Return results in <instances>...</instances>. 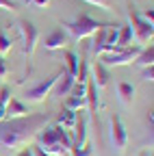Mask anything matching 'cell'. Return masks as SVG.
Listing matches in <instances>:
<instances>
[{"label": "cell", "instance_id": "1", "mask_svg": "<svg viewBox=\"0 0 154 156\" xmlns=\"http://www.w3.org/2000/svg\"><path fill=\"white\" fill-rule=\"evenodd\" d=\"M50 115L48 113H30L26 117H17V119H5L0 122V147L9 152L28 147L39 130L48 126Z\"/></svg>", "mask_w": 154, "mask_h": 156}, {"label": "cell", "instance_id": "2", "mask_svg": "<svg viewBox=\"0 0 154 156\" xmlns=\"http://www.w3.org/2000/svg\"><path fill=\"white\" fill-rule=\"evenodd\" d=\"M35 141H37V147L50 156H70L72 154V136L59 124L44 126Z\"/></svg>", "mask_w": 154, "mask_h": 156}, {"label": "cell", "instance_id": "3", "mask_svg": "<svg viewBox=\"0 0 154 156\" xmlns=\"http://www.w3.org/2000/svg\"><path fill=\"white\" fill-rule=\"evenodd\" d=\"M17 30H20L22 35V54H24V61H26V69H24V78L30 76L33 72V52H35V46H37V39H39V30H37V26L33 22H28V20H20L17 22Z\"/></svg>", "mask_w": 154, "mask_h": 156}, {"label": "cell", "instance_id": "4", "mask_svg": "<svg viewBox=\"0 0 154 156\" xmlns=\"http://www.w3.org/2000/svg\"><path fill=\"white\" fill-rule=\"evenodd\" d=\"M128 26H130V30H132V41H137L141 48L143 46H148V44H152V37H154V24H150V22H145V20L134 11V5L132 2H128Z\"/></svg>", "mask_w": 154, "mask_h": 156}, {"label": "cell", "instance_id": "5", "mask_svg": "<svg viewBox=\"0 0 154 156\" xmlns=\"http://www.w3.org/2000/svg\"><path fill=\"white\" fill-rule=\"evenodd\" d=\"M100 26H102V22L93 20V17L87 15V13H81L76 20H72V22H65V24H63V30H65L67 35H72L76 41H83V39L91 37Z\"/></svg>", "mask_w": 154, "mask_h": 156}, {"label": "cell", "instance_id": "6", "mask_svg": "<svg viewBox=\"0 0 154 156\" xmlns=\"http://www.w3.org/2000/svg\"><path fill=\"white\" fill-rule=\"evenodd\" d=\"M61 74H63V69H56L52 76H48V78H44V80H39L35 87H30V89H26V93H24V98L30 102V104H41L46 98L52 93V89H54V85H56V80L61 78Z\"/></svg>", "mask_w": 154, "mask_h": 156}, {"label": "cell", "instance_id": "7", "mask_svg": "<svg viewBox=\"0 0 154 156\" xmlns=\"http://www.w3.org/2000/svg\"><path fill=\"white\" fill-rule=\"evenodd\" d=\"M139 52H141V46H126V48H115L113 52H106V54H102V63H104L106 67L132 65Z\"/></svg>", "mask_w": 154, "mask_h": 156}, {"label": "cell", "instance_id": "8", "mask_svg": "<svg viewBox=\"0 0 154 156\" xmlns=\"http://www.w3.org/2000/svg\"><path fill=\"white\" fill-rule=\"evenodd\" d=\"M111 143L120 154H124L128 147V132H126V126H124L120 115L111 117Z\"/></svg>", "mask_w": 154, "mask_h": 156}, {"label": "cell", "instance_id": "9", "mask_svg": "<svg viewBox=\"0 0 154 156\" xmlns=\"http://www.w3.org/2000/svg\"><path fill=\"white\" fill-rule=\"evenodd\" d=\"M89 78L93 80V85H95V89H98V91L106 89V87H109V80H111L109 67H106L102 61H95V63H93V67H91V74H89Z\"/></svg>", "mask_w": 154, "mask_h": 156}, {"label": "cell", "instance_id": "10", "mask_svg": "<svg viewBox=\"0 0 154 156\" xmlns=\"http://www.w3.org/2000/svg\"><path fill=\"white\" fill-rule=\"evenodd\" d=\"M65 44H67V33H65L63 28H56V30H52V33L46 37L44 48L50 50V52H54V50H63Z\"/></svg>", "mask_w": 154, "mask_h": 156}, {"label": "cell", "instance_id": "11", "mask_svg": "<svg viewBox=\"0 0 154 156\" xmlns=\"http://www.w3.org/2000/svg\"><path fill=\"white\" fill-rule=\"evenodd\" d=\"M26 115H30L28 104H24L22 100H17V98H9V102H7V119H17V117H26Z\"/></svg>", "mask_w": 154, "mask_h": 156}, {"label": "cell", "instance_id": "12", "mask_svg": "<svg viewBox=\"0 0 154 156\" xmlns=\"http://www.w3.org/2000/svg\"><path fill=\"white\" fill-rule=\"evenodd\" d=\"M85 102H87V108H89V115L95 117V113H98L100 108V102H98V89H95L93 80L89 78L87 80V89H85Z\"/></svg>", "mask_w": 154, "mask_h": 156}, {"label": "cell", "instance_id": "13", "mask_svg": "<svg viewBox=\"0 0 154 156\" xmlns=\"http://www.w3.org/2000/svg\"><path fill=\"white\" fill-rule=\"evenodd\" d=\"M74 76H70L65 69H63V74H61V78L56 80V85H54V95H67L70 91H72V87H74Z\"/></svg>", "mask_w": 154, "mask_h": 156}, {"label": "cell", "instance_id": "14", "mask_svg": "<svg viewBox=\"0 0 154 156\" xmlns=\"http://www.w3.org/2000/svg\"><path fill=\"white\" fill-rule=\"evenodd\" d=\"M134 65H139L141 69H143V67L154 65V48H152V44L141 48V52L137 54V58H134Z\"/></svg>", "mask_w": 154, "mask_h": 156}, {"label": "cell", "instance_id": "15", "mask_svg": "<svg viewBox=\"0 0 154 156\" xmlns=\"http://www.w3.org/2000/svg\"><path fill=\"white\" fill-rule=\"evenodd\" d=\"M78 113H81V111H78ZM78 113H76V111H70V108H63V111L59 113V117H56V124L63 126L65 130H72V128L76 126V117H78Z\"/></svg>", "mask_w": 154, "mask_h": 156}, {"label": "cell", "instance_id": "16", "mask_svg": "<svg viewBox=\"0 0 154 156\" xmlns=\"http://www.w3.org/2000/svg\"><path fill=\"white\" fill-rule=\"evenodd\" d=\"M117 30H120V26H117V24H109V26H106L104 52H102V54H106V52H113V50H115V44H117ZM102 54H100V56H102Z\"/></svg>", "mask_w": 154, "mask_h": 156}, {"label": "cell", "instance_id": "17", "mask_svg": "<svg viewBox=\"0 0 154 156\" xmlns=\"http://www.w3.org/2000/svg\"><path fill=\"white\" fill-rule=\"evenodd\" d=\"M117 95H120V102L124 106H130L132 104V98H134V85L130 83H120L117 85Z\"/></svg>", "mask_w": 154, "mask_h": 156}, {"label": "cell", "instance_id": "18", "mask_svg": "<svg viewBox=\"0 0 154 156\" xmlns=\"http://www.w3.org/2000/svg\"><path fill=\"white\" fill-rule=\"evenodd\" d=\"M106 26H109V24H102L98 30L93 33V52H95V56H100V54L104 52V37H106Z\"/></svg>", "mask_w": 154, "mask_h": 156}, {"label": "cell", "instance_id": "19", "mask_svg": "<svg viewBox=\"0 0 154 156\" xmlns=\"http://www.w3.org/2000/svg\"><path fill=\"white\" fill-rule=\"evenodd\" d=\"M63 58H65V72L70 74V76H76V69H78V61H81V58H78V54H76L74 50H65L63 52Z\"/></svg>", "mask_w": 154, "mask_h": 156}, {"label": "cell", "instance_id": "20", "mask_svg": "<svg viewBox=\"0 0 154 156\" xmlns=\"http://www.w3.org/2000/svg\"><path fill=\"white\" fill-rule=\"evenodd\" d=\"M132 44V30L130 26H120L117 30V44H115V48H126Z\"/></svg>", "mask_w": 154, "mask_h": 156}, {"label": "cell", "instance_id": "21", "mask_svg": "<svg viewBox=\"0 0 154 156\" xmlns=\"http://www.w3.org/2000/svg\"><path fill=\"white\" fill-rule=\"evenodd\" d=\"M63 108H70V111H83L87 108V102H85V95H70L67 100H65V106Z\"/></svg>", "mask_w": 154, "mask_h": 156}, {"label": "cell", "instance_id": "22", "mask_svg": "<svg viewBox=\"0 0 154 156\" xmlns=\"http://www.w3.org/2000/svg\"><path fill=\"white\" fill-rule=\"evenodd\" d=\"M11 37L5 33V30H0V56H5L7 52H11Z\"/></svg>", "mask_w": 154, "mask_h": 156}, {"label": "cell", "instance_id": "23", "mask_svg": "<svg viewBox=\"0 0 154 156\" xmlns=\"http://www.w3.org/2000/svg\"><path fill=\"white\" fill-rule=\"evenodd\" d=\"M83 2L93 5V7H98L102 11H113V0H83Z\"/></svg>", "mask_w": 154, "mask_h": 156}, {"label": "cell", "instance_id": "24", "mask_svg": "<svg viewBox=\"0 0 154 156\" xmlns=\"http://www.w3.org/2000/svg\"><path fill=\"white\" fill-rule=\"evenodd\" d=\"M70 156H93V150L89 145H85V147H78V150H72Z\"/></svg>", "mask_w": 154, "mask_h": 156}, {"label": "cell", "instance_id": "25", "mask_svg": "<svg viewBox=\"0 0 154 156\" xmlns=\"http://www.w3.org/2000/svg\"><path fill=\"white\" fill-rule=\"evenodd\" d=\"M24 5H30V7H37V9H44L50 5V0H22Z\"/></svg>", "mask_w": 154, "mask_h": 156}, {"label": "cell", "instance_id": "26", "mask_svg": "<svg viewBox=\"0 0 154 156\" xmlns=\"http://www.w3.org/2000/svg\"><path fill=\"white\" fill-rule=\"evenodd\" d=\"M0 9H2V11H15L17 5L13 2V0H0Z\"/></svg>", "mask_w": 154, "mask_h": 156}, {"label": "cell", "instance_id": "27", "mask_svg": "<svg viewBox=\"0 0 154 156\" xmlns=\"http://www.w3.org/2000/svg\"><path fill=\"white\" fill-rule=\"evenodd\" d=\"M143 80H145V83H152V80H154V65L143 67Z\"/></svg>", "mask_w": 154, "mask_h": 156}, {"label": "cell", "instance_id": "28", "mask_svg": "<svg viewBox=\"0 0 154 156\" xmlns=\"http://www.w3.org/2000/svg\"><path fill=\"white\" fill-rule=\"evenodd\" d=\"M9 76V69H7V63H5V58L0 56V80H5V78Z\"/></svg>", "mask_w": 154, "mask_h": 156}, {"label": "cell", "instance_id": "29", "mask_svg": "<svg viewBox=\"0 0 154 156\" xmlns=\"http://www.w3.org/2000/svg\"><path fill=\"white\" fill-rule=\"evenodd\" d=\"M141 17L145 20V22H150V24H154V11H152V9H145V11L141 13Z\"/></svg>", "mask_w": 154, "mask_h": 156}, {"label": "cell", "instance_id": "30", "mask_svg": "<svg viewBox=\"0 0 154 156\" xmlns=\"http://www.w3.org/2000/svg\"><path fill=\"white\" fill-rule=\"evenodd\" d=\"M17 156H35V154H33V147H22L17 152Z\"/></svg>", "mask_w": 154, "mask_h": 156}, {"label": "cell", "instance_id": "31", "mask_svg": "<svg viewBox=\"0 0 154 156\" xmlns=\"http://www.w3.org/2000/svg\"><path fill=\"white\" fill-rule=\"evenodd\" d=\"M5 119H7V106L0 102V122H5Z\"/></svg>", "mask_w": 154, "mask_h": 156}, {"label": "cell", "instance_id": "32", "mask_svg": "<svg viewBox=\"0 0 154 156\" xmlns=\"http://www.w3.org/2000/svg\"><path fill=\"white\" fill-rule=\"evenodd\" d=\"M33 154H35V156H50V154H46V152H41L39 147H33Z\"/></svg>", "mask_w": 154, "mask_h": 156}, {"label": "cell", "instance_id": "33", "mask_svg": "<svg viewBox=\"0 0 154 156\" xmlns=\"http://www.w3.org/2000/svg\"><path fill=\"white\" fill-rule=\"evenodd\" d=\"M139 156H152V154H150V152H148V150H143V152H141V154H139Z\"/></svg>", "mask_w": 154, "mask_h": 156}]
</instances>
